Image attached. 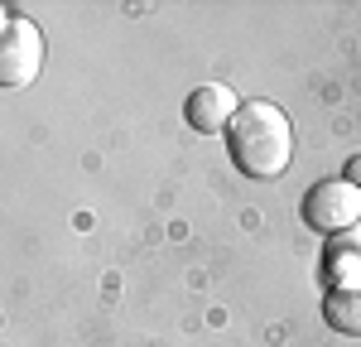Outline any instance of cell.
Here are the masks:
<instances>
[{
    "label": "cell",
    "mask_w": 361,
    "mask_h": 347,
    "mask_svg": "<svg viewBox=\"0 0 361 347\" xmlns=\"http://www.w3.org/2000/svg\"><path fill=\"white\" fill-rule=\"evenodd\" d=\"M347 183L361 188V150H352V159H347Z\"/></svg>",
    "instance_id": "cell-7"
},
{
    "label": "cell",
    "mask_w": 361,
    "mask_h": 347,
    "mask_svg": "<svg viewBox=\"0 0 361 347\" xmlns=\"http://www.w3.org/2000/svg\"><path fill=\"white\" fill-rule=\"evenodd\" d=\"M323 318H328V328H337V333L361 338V285L328 289V299H323Z\"/></svg>",
    "instance_id": "cell-6"
},
{
    "label": "cell",
    "mask_w": 361,
    "mask_h": 347,
    "mask_svg": "<svg viewBox=\"0 0 361 347\" xmlns=\"http://www.w3.org/2000/svg\"><path fill=\"white\" fill-rule=\"evenodd\" d=\"M226 145L246 178H279L294 159V130L275 102H246L226 130Z\"/></svg>",
    "instance_id": "cell-1"
},
{
    "label": "cell",
    "mask_w": 361,
    "mask_h": 347,
    "mask_svg": "<svg viewBox=\"0 0 361 347\" xmlns=\"http://www.w3.org/2000/svg\"><path fill=\"white\" fill-rule=\"evenodd\" d=\"M44 68V34L34 20L10 15L5 20V39H0V83L5 87H29Z\"/></svg>",
    "instance_id": "cell-2"
},
{
    "label": "cell",
    "mask_w": 361,
    "mask_h": 347,
    "mask_svg": "<svg viewBox=\"0 0 361 347\" xmlns=\"http://www.w3.org/2000/svg\"><path fill=\"white\" fill-rule=\"evenodd\" d=\"M323 275H328V289L361 285V222L347 227V231H337V236H328Z\"/></svg>",
    "instance_id": "cell-5"
},
{
    "label": "cell",
    "mask_w": 361,
    "mask_h": 347,
    "mask_svg": "<svg viewBox=\"0 0 361 347\" xmlns=\"http://www.w3.org/2000/svg\"><path fill=\"white\" fill-rule=\"evenodd\" d=\"M304 222L313 231H337L357 227L361 222V188L357 183H347V178H328V183H313L304 198Z\"/></svg>",
    "instance_id": "cell-3"
},
{
    "label": "cell",
    "mask_w": 361,
    "mask_h": 347,
    "mask_svg": "<svg viewBox=\"0 0 361 347\" xmlns=\"http://www.w3.org/2000/svg\"><path fill=\"white\" fill-rule=\"evenodd\" d=\"M246 102L222 83H207V87H193L188 92V102H183V116H188V126L202 130V135H217V130H231V121L241 111Z\"/></svg>",
    "instance_id": "cell-4"
}]
</instances>
